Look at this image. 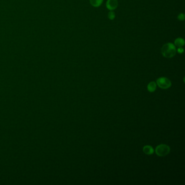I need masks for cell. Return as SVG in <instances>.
I'll list each match as a JSON object with an SVG mask.
<instances>
[{"mask_svg":"<svg viewBox=\"0 0 185 185\" xmlns=\"http://www.w3.org/2000/svg\"><path fill=\"white\" fill-rule=\"evenodd\" d=\"M161 53L166 58L174 57L176 53V46L171 42L166 43L161 48Z\"/></svg>","mask_w":185,"mask_h":185,"instance_id":"1","label":"cell"},{"mask_svg":"<svg viewBox=\"0 0 185 185\" xmlns=\"http://www.w3.org/2000/svg\"><path fill=\"white\" fill-rule=\"evenodd\" d=\"M169 147L165 144L158 145L155 149V153L159 156H165L169 154Z\"/></svg>","mask_w":185,"mask_h":185,"instance_id":"2","label":"cell"},{"mask_svg":"<svg viewBox=\"0 0 185 185\" xmlns=\"http://www.w3.org/2000/svg\"><path fill=\"white\" fill-rule=\"evenodd\" d=\"M156 83L158 87L162 89H167L172 85L171 81L167 78L166 77L159 78L156 81Z\"/></svg>","mask_w":185,"mask_h":185,"instance_id":"3","label":"cell"},{"mask_svg":"<svg viewBox=\"0 0 185 185\" xmlns=\"http://www.w3.org/2000/svg\"><path fill=\"white\" fill-rule=\"evenodd\" d=\"M117 0H108L106 3V7L110 11L115 10L118 7Z\"/></svg>","mask_w":185,"mask_h":185,"instance_id":"4","label":"cell"},{"mask_svg":"<svg viewBox=\"0 0 185 185\" xmlns=\"http://www.w3.org/2000/svg\"><path fill=\"white\" fill-rule=\"evenodd\" d=\"M143 151L146 155H151L154 153V149L150 145H145L143 148Z\"/></svg>","mask_w":185,"mask_h":185,"instance_id":"5","label":"cell"},{"mask_svg":"<svg viewBox=\"0 0 185 185\" xmlns=\"http://www.w3.org/2000/svg\"><path fill=\"white\" fill-rule=\"evenodd\" d=\"M174 45L178 47H181L185 45V40L182 37H178L174 41Z\"/></svg>","mask_w":185,"mask_h":185,"instance_id":"6","label":"cell"},{"mask_svg":"<svg viewBox=\"0 0 185 185\" xmlns=\"http://www.w3.org/2000/svg\"><path fill=\"white\" fill-rule=\"evenodd\" d=\"M147 88H148V91L150 92H153L155 91L156 89V83H155V81L150 82L148 84Z\"/></svg>","mask_w":185,"mask_h":185,"instance_id":"7","label":"cell"},{"mask_svg":"<svg viewBox=\"0 0 185 185\" xmlns=\"http://www.w3.org/2000/svg\"><path fill=\"white\" fill-rule=\"evenodd\" d=\"M103 2V0H90V4L92 6L94 7H98L101 6Z\"/></svg>","mask_w":185,"mask_h":185,"instance_id":"8","label":"cell"},{"mask_svg":"<svg viewBox=\"0 0 185 185\" xmlns=\"http://www.w3.org/2000/svg\"><path fill=\"white\" fill-rule=\"evenodd\" d=\"M108 18L110 20H114L115 18V13L113 11H110L109 12L108 15Z\"/></svg>","mask_w":185,"mask_h":185,"instance_id":"9","label":"cell"},{"mask_svg":"<svg viewBox=\"0 0 185 185\" xmlns=\"http://www.w3.org/2000/svg\"><path fill=\"white\" fill-rule=\"evenodd\" d=\"M185 14L184 13H180L178 15V19L179 20L181 21H184L185 20Z\"/></svg>","mask_w":185,"mask_h":185,"instance_id":"10","label":"cell"},{"mask_svg":"<svg viewBox=\"0 0 185 185\" xmlns=\"http://www.w3.org/2000/svg\"><path fill=\"white\" fill-rule=\"evenodd\" d=\"M176 51L178 52V53H180V54H182L184 53V50L182 47H179L176 50Z\"/></svg>","mask_w":185,"mask_h":185,"instance_id":"11","label":"cell"}]
</instances>
